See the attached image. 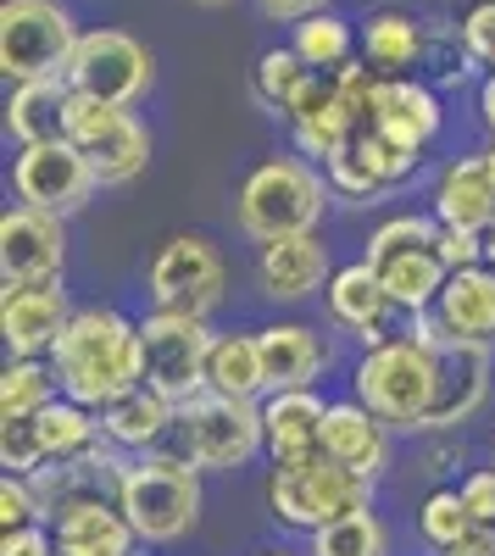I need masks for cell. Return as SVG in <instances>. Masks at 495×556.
Returning <instances> with one entry per match:
<instances>
[{
  "label": "cell",
  "mask_w": 495,
  "mask_h": 556,
  "mask_svg": "<svg viewBox=\"0 0 495 556\" xmlns=\"http://www.w3.org/2000/svg\"><path fill=\"white\" fill-rule=\"evenodd\" d=\"M479 128H484V139H495V78H479Z\"/></svg>",
  "instance_id": "obj_46"
},
{
  "label": "cell",
  "mask_w": 495,
  "mask_h": 556,
  "mask_svg": "<svg viewBox=\"0 0 495 556\" xmlns=\"http://www.w3.org/2000/svg\"><path fill=\"white\" fill-rule=\"evenodd\" d=\"M429 440H440V445L423 456V473L445 479V473H457L462 462H468V451H462V440H457V434H429ZM457 479H462V473H457Z\"/></svg>",
  "instance_id": "obj_44"
},
{
  "label": "cell",
  "mask_w": 495,
  "mask_h": 556,
  "mask_svg": "<svg viewBox=\"0 0 495 556\" xmlns=\"http://www.w3.org/2000/svg\"><path fill=\"white\" fill-rule=\"evenodd\" d=\"M212 317L190 312H145L140 317V356H145V384L167 395L173 406H185L206 390V356H212Z\"/></svg>",
  "instance_id": "obj_9"
},
{
  "label": "cell",
  "mask_w": 495,
  "mask_h": 556,
  "mask_svg": "<svg viewBox=\"0 0 495 556\" xmlns=\"http://www.w3.org/2000/svg\"><path fill=\"white\" fill-rule=\"evenodd\" d=\"M190 7H206L212 12V7H234V0H190Z\"/></svg>",
  "instance_id": "obj_51"
},
{
  "label": "cell",
  "mask_w": 495,
  "mask_h": 556,
  "mask_svg": "<svg viewBox=\"0 0 495 556\" xmlns=\"http://www.w3.org/2000/svg\"><path fill=\"white\" fill-rule=\"evenodd\" d=\"M67 267V217L7 206L0 217V285H45Z\"/></svg>",
  "instance_id": "obj_16"
},
{
  "label": "cell",
  "mask_w": 495,
  "mask_h": 556,
  "mask_svg": "<svg viewBox=\"0 0 495 556\" xmlns=\"http://www.w3.org/2000/svg\"><path fill=\"white\" fill-rule=\"evenodd\" d=\"M256 556H306V551H290V545H262Z\"/></svg>",
  "instance_id": "obj_49"
},
{
  "label": "cell",
  "mask_w": 495,
  "mask_h": 556,
  "mask_svg": "<svg viewBox=\"0 0 495 556\" xmlns=\"http://www.w3.org/2000/svg\"><path fill=\"white\" fill-rule=\"evenodd\" d=\"M0 468L34 479L45 468V440L34 417H0Z\"/></svg>",
  "instance_id": "obj_38"
},
{
  "label": "cell",
  "mask_w": 495,
  "mask_h": 556,
  "mask_svg": "<svg viewBox=\"0 0 495 556\" xmlns=\"http://www.w3.org/2000/svg\"><path fill=\"white\" fill-rule=\"evenodd\" d=\"M28 523H45L39 490H34V479L7 473V479H0V534H17V529H28Z\"/></svg>",
  "instance_id": "obj_39"
},
{
  "label": "cell",
  "mask_w": 495,
  "mask_h": 556,
  "mask_svg": "<svg viewBox=\"0 0 495 556\" xmlns=\"http://www.w3.org/2000/svg\"><path fill=\"white\" fill-rule=\"evenodd\" d=\"M0 556H62L51 523H28L17 534H0Z\"/></svg>",
  "instance_id": "obj_43"
},
{
  "label": "cell",
  "mask_w": 495,
  "mask_h": 556,
  "mask_svg": "<svg viewBox=\"0 0 495 556\" xmlns=\"http://www.w3.org/2000/svg\"><path fill=\"white\" fill-rule=\"evenodd\" d=\"M178 406L167 395H156L151 384H134L128 395H117L112 406H101V440L123 456H151L173 440Z\"/></svg>",
  "instance_id": "obj_26"
},
{
  "label": "cell",
  "mask_w": 495,
  "mask_h": 556,
  "mask_svg": "<svg viewBox=\"0 0 495 556\" xmlns=\"http://www.w3.org/2000/svg\"><path fill=\"white\" fill-rule=\"evenodd\" d=\"M78 17L67 0H0V73L7 84L62 78L78 51Z\"/></svg>",
  "instance_id": "obj_6"
},
{
  "label": "cell",
  "mask_w": 495,
  "mask_h": 556,
  "mask_svg": "<svg viewBox=\"0 0 495 556\" xmlns=\"http://www.w3.org/2000/svg\"><path fill=\"white\" fill-rule=\"evenodd\" d=\"M96 173H89L84 151L73 139H56V146H17L12 156V195L17 206L51 212V217H78L89 201H96Z\"/></svg>",
  "instance_id": "obj_12"
},
{
  "label": "cell",
  "mask_w": 495,
  "mask_h": 556,
  "mask_svg": "<svg viewBox=\"0 0 495 556\" xmlns=\"http://www.w3.org/2000/svg\"><path fill=\"white\" fill-rule=\"evenodd\" d=\"M490 395H495V351L452 345L440 362V395L423 417V434H457L490 406Z\"/></svg>",
  "instance_id": "obj_21"
},
{
  "label": "cell",
  "mask_w": 495,
  "mask_h": 556,
  "mask_svg": "<svg viewBox=\"0 0 495 556\" xmlns=\"http://www.w3.org/2000/svg\"><path fill=\"white\" fill-rule=\"evenodd\" d=\"M306 78H312V67L295 56V45H274V51H262L256 67H251V96H256V106L267 117L284 123L290 106H295V96L306 89Z\"/></svg>",
  "instance_id": "obj_34"
},
{
  "label": "cell",
  "mask_w": 495,
  "mask_h": 556,
  "mask_svg": "<svg viewBox=\"0 0 495 556\" xmlns=\"http://www.w3.org/2000/svg\"><path fill=\"white\" fill-rule=\"evenodd\" d=\"M373 495H379L373 479L340 468L329 456L295 473H267V513L290 534H318L351 513H363V506H373Z\"/></svg>",
  "instance_id": "obj_7"
},
{
  "label": "cell",
  "mask_w": 495,
  "mask_h": 556,
  "mask_svg": "<svg viewBox=\"0 0 495 556\" xmlns=\"http://www.w3.org/2000/svg\"><path fill=\"white\" fill-rule=\"evenodd\" d=\"M323 456L379 484V479L390 473V462H395V429L384 424L379 412H368L356 395L329 401V417H323Z\"/></svg>",
  "instance_id": "obj_20"
},
{
  "label": "cell",
  "mask_w": 495,
  "mask_h": 556,
  "mask_svg": "<svg viewBox=\"0 0 495 556\" xmlns=\"http://www.w3.org/2000/svg\"><path fill=\"white\" fill-rule=\"evenodd\" d=\"M479 151H484V162H490V173H495V139H484V146H479Z\"/></svg>",
  "instance_id": "obj_50"
},
{
  "label": "cell",
  "mask_w": 495,
  "mask_h": 556,
  "mask_svg": "<svg viewBox=\"0 0 495 556\" xmlns=\"http://www.w3.org/2000/svg\"><path fill=\"white\" fill-rule=\"evenodd\" d=\"M51 367L62 379V395L101 412L134 384H145V356H140V317L123 306H78L67 334L51 351Z\"/></svg>",
  "instance_id": "obj_1"
},
{
  "label": "cell",
  "mask_w": 495,
  "mask_h": 556,
  "mask_svg": "<svg viewBox=\"0 0 495 556\" xmlns=\"http://www.w3.org/2000/svg\"><path fill=\"white\" fill-rule=\"evenodd\" d=\"M56 545L62 556H140V534L123 518L117 501H89V506H73L56 523Z\"/></svg>",
  "instance_id": "obj_28"
},
{
  "label": "cell",
  "mask_w": 495,
  "mask_h": 556,
  "mask_svg": "<svg viewBox=\"0 0 495 556\" xmlns=\"http://www.w3.org/2000/svg\"><path fill=\"white\" fill-rule=\"evenodd\" d=\"M51 401H62L51 356H12L0 367V417H39Z\"/></svg>",
  "instance_id": "obj_33"
},
{
  "label": "cell",
  "mask_w": 495,
  "mask_h": 556,
  "mask_svg": "<svg viewBox=\"0 0 495 556\" xmlns=\"http://www.w3.org/2000/svg\"><path fill=\"white\" fill-rule=\"evenodd\" d=\"M429 17L407 7H379L363 23V62L379 78H423L429 67Z\"/></svg>",
  "instance_id": "obj_24"
},
{
  "label": "cell",
  "mask_w": 495,
  "mask_h": 556,
  "mask_svg": "<svg viewBox=\"0 0 495 556\" xmlns=\"http://www.w3.org/2000/svg\"><path fill=\"white\" fill-rule=\"evenodd\" d=\"M323 312H329V329L345 334V340H356L363 351L395 340V334H401V323H407V317L395 312L390 290L379 285V273H373L363 256L345 262V267H334L329 290H323Z\"/></svg>",
  "instance_id": "obj_14"
},
{
  "label": "cell",
  "mask_w": 495,
  "mask_h": 556,
  "mask_svg": "<svg viewBox=\"0 0 495 556\" xmlns=\"http://www.w3.org/2000/svg\"><path fill=\"white\" fill-rule=\"evenodd\" d=\"M440 262L462 273V267H484V235H473V228H440V240H434Z\"/></svg>",
  "instance_id": "obj_41"
},
{
  "label": "cell",
  "mask_w": 495,
  "mask_h": 556,
  "mask_svg": "<svg viewBox=\"0 0 495 556\" xmlns=\"http://www.w3.org/2000/svg\"><path fill=\"white\" fill-rule=\"evenodd\" d=\"M373 128L390 134L395 146H407V151L429 156V151H434V139H440V128H445L440 89H434L429 78H379Z\"/></svg>",
  "instance_id": "obj_23"
},
{
  "label": "cell",
  "mask_w": 495,
  "mask_h": 556,
  "mask_svg": "<svg viewBox=\"0 0 495 556\" xmlns=\"http://www.w3.org/2000/svg\"><path fill=\"white\" fill-rule=\"evenodd\" d=\"M484 78H495V67H490V73H484Z\"/></svg>",
  "instance_id": "obj_53"
},
{
  "label": "cell",
  "mask_w": 495,
  "mask_h": 556,
  "mask_svg": "<svg viewBox=\"0 0 495 556\" xmlns=\"http://www.w3.org/2000/svg\"><path fill=\"white\" fill-rule=\"evenodd\" d=\"M262 340V362H267V395L274 390H318V379L334 362V329L301 317H274L256 329Z\"/></svg>",
  "instance_id": "obj_19"
},
{
  "label": "cell",
  "mask_w": 495,
  "mask_h": 556,
  "mask_svg": "<svg viewBox=\"0 0 495 556\" xmlns=\"http://www.w3.org/2000/svg\"><path fill=\"white\" fill-rule=\"evenodd\" d=\"M395 540H390V523L379 518V506H363L318 534H306V556H390Z\"/></svg>",
  "instance_id": "obj_35"
},
{
  "label": "cell",
  "mask_w": 495,
  "mask_h": 556,
  "mask_svg": "<svg viewBox=\"0 0 495 556\" xmlns=\"http://www.w3.org/2000/svg\"><path fill=\"white\" fill-rule=\"evenodd\" d=\"M323 417H329V401L318 390L262 395V434H267V462H274V473H295V468L323 462Z\"/></svg>",
  "instance_id": "obj_18"
},
{
  "label": "cell",
  "mask_w": 495,
  "mask_h": 556,
  "mask_svg": "<svg viewBox=\"0 0 495 556\" xmlns=\"http://www.w3.org/2000/svg\"><path fill=\"white\" fill-rule=\"evenodd\" d=\"M445 556H495V529H473L462 545H452Z\"/></svg>",
  "instance_id": "obj_47"
},
{
  "label": "cell",
  "mask_w": 495,
  "mask_h": 556,
  "mask_svg": "<svg viewBox=\"0 0 495 556\" xmlns=\"http://www.w3.org/2000/svg\"><path fill=\"white\" fill-rule=\"evenodd\" d=\"M67 139L84 151V162H89L101 190H123V184H134L151 162V128L128 106H101V101L73 96Z\"/></svg>",
  "instance_id": "obj_11"
},
{
  "label": "cell",
  "mask_w": 495,
  "mask_h": 556,
  "mask_svg": "<svg viewBox=\"0 0 495 556\" xmlns=\"http://www.w3.org/2000/svg\"><path fill=\"white\" fill-rule=\"evenodd\" d=\"M206 390L229 401H262L267 395V362L256 329H223L206 356Z\"/></svg>",
  "instance_id": "obj_29"
},
{
  "label": "cell",
  "mask_w": 495,
  "mask_h": 556,
  "mask_svg": "<svg viewBox=\"0 0 495 556\" xmlns=\"http://www.w3.org/2000/svg\"><path fill=\"white\" fill-rule=\"evenodd\" d=\"M262 7V17L267 23H301V17H318V12H329V0H256Z\"/></svg>",
  "instance_id": "obj_45"
},
{
  "label": "cell",
  "mask_w": 495,
  "mask_h": 556,
  "mask_svg": "<svg viewBox=\"0 0 495 556\" xmlns=\"http://www.w3.org/2000/svg\"><path fill=\"white\" fill-rule=\"evenodd\" d=\"M67 117H73V84L67 78L12 84L7 134L17 146H56V139H67Z\"/></svg>",
  "instance_id": "obj_27"
},
{
  "label": "cell",
  "mask_w": 495,
  "mask_h": 556,
  "mask_svg": "<svg viewBox=\"0 0 495 556\" xmlns=\"http://www.w3.org/2000/svg\"><path fill=\"white\" fill-rule=\"evenodd\" d=\"M473 529H479V523H473V513H468V501H462L457 484H434V490L418 501V540H423V551L445 556L452 545H462Z\"/></svg>",
  "instance_id": "obj_36"
},
{
  "label": "cell",
  "mask_w": 495,
  "mask_h": 556,
  "mask_svg": "<svg viewBox=\"0 0 495 556\" xmlns=\"http://www.w3.org/2000/svg\"><path fill=\"white\" fill-rule=\"evenodd\" d=\"M201 468H190L173 445L151 451V456H128L123 484H117V506L134 523L140 545H178L195 523H201Z\"/></svg>",
  "instance_id": "obj_4"
},
{
  "label": "cell",
  "mask_w": 495,
  "mask_h": 556,
  "mask_svg": "<svg viewBox=\"0 0 495 556\" xmlns=\"http://www.w3.org/2000/svg\"><path fill=\"white\" fill-rule=\"evenodd\" d=\"M73 84V96L84 101H101V106H140L156 84V56L145 51L134 34L123 28H84L78 34V51L62 73Z\"/></svg>",
  "instance_id": "obj_8"
},
{
  "label": "cell",
  "mask_w": 495,
  "mask_h": 556,
  "mask_svg": "<svg viewBox=\"0 0 495 556\" xmlns=\"http://www.w3.org/2000/svg\"><path fill=\"white\" fill-rule=\"evenodd\" d=\"M368 267L379 273V285L390 290V301H395L401 317L429 312L440 301V290H445V278H452V267L440 262L434 245L429 251H401V256H384V262H368Z\"/></svg>",
  "instance_id": "obj_30"
},
{
  "label": "cell",
  "mask_w": 495,
  "mask_h": 556,
  "mask_svg": "<svg viewBox=\"0 0 495 556\" xmlns=\"http://www.w3.org/2000/svg\"><path fill=\"white\" fill-rule=\"evenodd\" d=\"M290 45L312 73H340L345 62H356V51H363V34H356L340 12H318V17H301L290 28Z\"/></svg>",
  "instance_id": "obj_32"
},
{
  "label": "cell",
  "mask_w": 495,
  "mask_h": 556,
  "mask_svg": "<svg viewBox=\"0 0 495 556\" xmlns=\"http://www.w3.org/2000/svg\"><path fill=\"white\" fill-rule=\"evenodd\" d=\"M452 345L495 351V267H462L445 278L440 301L429 306Z\"/></svg>",
  "instance_id": "obj_25"
},
{
  "label": "cell",
  "mask_w": 495,
  "mask_h": 556,
  "mask_svg": "<svg viewBox=\"0 0 495 556\" xmlns=\"http://www.w3.org/2000/svg\"><path fill=\"white\" fill-rule=\"evenodd\" d=\"M429 212L440 228H473V235L495 228V173H490L484 151H468V156H452L434 167Z\"/></svg>",
  "instance_id": "obj_22"
},
{
  "label": "cell",
  "mask_w": 495,
  "mask_h": 556,
  "mask_svg": "<svg viewBox=\"0 0 495 556\" xmlns=\"http://www.w3.org/2000/svg\"><path fill=\"white\" fill-rule=\"evenodd\" d=\"M490 468H495V445H490Z\"/></svg>",
  "instance_id": "obj_52"
},
{
  "label": "cell",
  "mask_w": 495,
  "mask_h": 556,
  "mask_svg": "<svg viewBox=\"0 0 495 556\" xmlns=\"http://www.w3.org/2000/svg\"><path fill=\"white\" fill-rule=\"evenodd\" d=\"M145 295L156 312L212 317L223 295H229V262L206 235H173L145 262Z\"/></svg>",
  "instance_id": "obj_10"
},
{
  "label": "cell",
  "mask_w": 495,
  "mask_h": 556,
  "mask_svg": "<svg viewBox=\"0 0 495 556\" xmlns=\"http://www.w3.org/2000/svg\"><path fill=\"white\" fill-rule=\"evenodd\" d=\"M73 301L62 290V278L45 285H0V340L12 356H51L56 340L73 323Z\"/></svg>",
  "instance_id": "obj_17"
},
{
  "label": "cell",
  "mask_w": 495,
  "mask_h": 556,
  "mask_svg": "<svg viewBox=\"0 0 495 556\" xmlns=\"http://www.w3.org/2000/svg\"><path fill=\"white\" fill-rule=\"evenodd\" d=\"M457 490H462V501H468L473 523H479V529H495V468H468V473L457 479Z\"/></svg>",
  "instance_id": "obj_42"
},
{
  "label": "cell",
  "mask_w": 495,
  "mask_h": 556,
  "mask_svg": "<svg viewBox=\"0 0 495 556\" xmlns=\"http://www.w3.org/2000/svg\"><path fill=\"white\" fill-rule=\"evenodd\" d=\"M484 267H495V228H484Z\"/></svg>",
  "instance_id": "obj_48"
},
{
  "label": "cell",
  "mask_w": 495,
  "mask_h": 556,
  "mask_svg": "<svg viewBox=\"0 0 495 556\" xmlns=\"http://www.w3.org/2000/svg\"><path fill=\"white\" fill-rule=\"evenodd\" d=\"M440 362L445 351H429L423 340L401 329L395 340L351 362V395L368 412H379L395 434H423V417L440 395Z\"/></svg>",
  "instance_id": "obj_3"
},
{
  "label": "cell",
  "mask_w": 495,
  "mask_h": 556,
  "mask_svg": "<svg viewBox=\"0 0 495 556\" xmlns=\"http://www.w3.org/2000/svg\"><path fill=\"white\" fill-rule=\"evenodd\" d=\"M178 456L201 473H234L251 468L256 456H267V434H262V401H229L201 390L195 401L178 406V424L167 440Z\"/></svg>",
  "instance_id": "obj_5"
},
{
  "label": "cell",
  "mask_w": 495,
  "mask_h": 556,
  "mask_svg": "<svg viewBox=\"0 0 495 556\" xmlns=\"http://www.w3.org/2000/svg\"><path fill=\"white\" fill-rule=\"evenodd\" d=\"M334 206L329 173L295 151L262 156L234 190V228L251 245L284 240V235H318L323 212Z\"/></svg>",
  "instance_id": "obj_2"
},
{
  "label": "cell",
  "mask_w": 495,
  "mask_h": 556,
  "mask_svg": "<svg viewBox=\"0 0 495 556\" xmlns=\"http://www.w3.org/2000/svg\"><path fill=\"white\" fill-rule=\"evenodd\" d=\"M434 240H440V223H434L429 206L423 212H395V217L373 223V235L363 245V262H384V256H401V251H429Z\"/></svg>",
  "instance_id": "obj_37"
},
{
  "label": "cell",
  "mask_w": 495,
  "mask_h": 556,
  "mask_svg": "<svg viewBox=\"0 0 495 556\" xmlns=\"http://www.w3.org/2000/svg\"><path fill=\"white\" fill-rule=\"evenodd\" d=\"M457 34H462V51L473 56V67H495V0H479L457 17Z\"/></svg>",
  "instance_id": "obj_40"
},
{
  "label": "cell",
  "mask_w": 495,
  "mask_h": 556,
  "mask_svg": "<svg viewBox=\"0 0 495 556\" xmlns=\"http://www.w3.org/2000/svg\"><path fill=\"white\" fill-rule=\"evenodd\" d=\"M34 424H39V440H45V468H51V462H78L101 445V412H89L67 395L45 406Z\"/></svg>",
  "instance_id": "obj_31"
},
{
  "label": "cell",
  "mask_w": 495,
  "mask_h": 556,
  "mask_svg": "<svg viewBox=\"0 0 495 556\" xmlns=\"http://www.w3.org/2000/svg\"><path fill=\"white\" fill-rule=\"evenodd\" d=\"M418 167H423L418 151L395 146V139L379 134V128H363L323 173H329V190H334L340 206H379L384 195L407 190V184L418 178Z\"/></svg>",
  "instance_id": "obj_13"
},
{
  "label": "cell",
  "mask_w": 495,
  "mask_h": 556,
  "mask_svg": "<svg viewBox=\"0 0 495 556\" xmlns=\"http://www.w3.org/2000/svg\"><path fill=\"white\" fill-rule=\"evenodd\" d=\"M329 278H334V256L323 235H284V240L256 245L251 256V285L274 306H301L312 295H323Z\"/></svg>",
  "instance_id": "obj_15"
}]
</instances>
